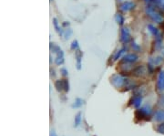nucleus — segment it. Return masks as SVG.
Returning <instances> with one entry per match:
<instances>
[{"instance_id": "1", "label": "nucleus", "mask_w": 164, "mask_h": 136, "mask_svg": "<svg viewBox=\"0 0 164 136\" xmlns=\"http://www.w3.org/2000/svg\"><path fill=\"white\" fill-rule=\"evenodd\" d=\"M146 13L153 21L156 22V23H161L163 21L162 16L154 8L151 7V5H149V7L146 8Z\"/></svg>"}, {"instance_id": "2", "label": "nucleus", "mask_w": 164, "mask_h": 136, "mask_svg": "<svg viewBox=\"0 0 164 136\" xmlns=\"http://www.w3.org/2000/svg\"><path fill=\"white\" fill-rule=\"evenodd\" d=\"M120 40L123 43H129L130 41V33L129 28L122 27L120 30Z\"/></svg>"}, {"instance_id": "3", "label": "nucleus", "mask_w": 164, "mask_h": 136, "mask_svg": "<svg viewBox=\"0 0 164 136\" xmlns=\"http://www.w3.org/2000/svg\"><path fill=\"white\" fill-rule=\"evenodd\" d=\"M134 8H135V4L133 2H129V1L124 2L123 4L120 5V10L124 11V12H128V11L132 10Z\"/></svg>"}, {"instance_id": "4", "label": "nucleus", "mask_w": 164, "mask_h": 136, "mask_svg": "<svg viewBox=\"0 0 164 136\" xmlns=\"http://www.w3.org/2000/svg\"><path fill=\"white\" fill-rule=\"evenodd\" d=\"M112 82H113V84H114L116 87L120 88V87H121L122 85L125 83V80H124V79H123L121 76L115 75V76H113V78H112Z\"/></svg>"}, {"instance_id": "5", "label": "nucleus", "mask_w": 164, "mask_h": 136, "mask_svg": "<svg viewBox=\"0 0 164 136\" xmlns=\"http://www.w3.org/2000/svg\"><path fill=\"white\" fill-rule=\"evenodd\" d=\"M157 86L159 90H164V70L161 71L158 77V82H157Z\"/></svg>"}, {"instance_id": "6", "label": "nucleus", "mask_w": 164, "mask_h": 136, "mask_svg": "<svg viewBox=\"0 0 164 136\" xmlns=\"http://www.w3.org/2000/svg\"><path fill=\"white\" fill-rule=\"evenodd\" d=\"M56 87L58 90H62L63 88H65L66 90H68V83L67 82V81H56Z\"/></svg>"}, {"instance_id": "7", "label": "nucleus", "mask_w": 164, "mask_h": 136, "mask_svg": "<svg viewBox=\"0 0 164 136\" xmlns=\"http://www.w3.org/2000/svg\"><path fill=\"white\" fill-rule=\"evenodd\" d=\"M138 59V56L135 54H128L123 58L124 62H129V63H132Z\"/></svg>"}, {"instance_id": "8", "label": "nucleus", "mask_w": 164, "mask_h": 136, "mask_svg": "<svg viewBox=\"0 0 164 136\" xmlns=\"http://www.w3.org/2000/svg\"><path fill=\"white\" fill-rule=\"evenodd\" d=\"M55 62H56L57 65H61L63 62H64V58H63V52L62 50H60V51L58 53V57L55 59Z\"/></svg>"}, {"instance_id": "9", "label": "nucleus", "mask_w": 164, "mask_h": 136, "mask_svg": "<svg viewBox=\"0 0 164 136\" xmlns=\"http://www.w3.org/2000/svg\"><path fill=\"white\" fill-rule=\"evenodd\" d=\"M155 119L157 121L163 122L164 121V110H160L155 113Z\"/></svg>"}, {"instance_id": "10", "label": "nucleus", "mask_w": 164, "mask_h": 136, "mask_svg": "<svg viewBox=\"0 0 164 136\" xmlns=\"http://www.w3.org/2000/svg\"><path fill=\"white\" fill-rule=\"evenodd\" d=\"M145 71H146V70H145V68L143 66H139L134 70V74L136 76H140V75H143L144 73H145Z\"/></svg>"}, {"instance_id": "11", "label": "nucleus", "mask_w": 164, "mask_h": 136, "mask_svg": "<svg viewBox=\"0 0 164 136\" xmlns=\"http://www.w3.org/2000/svg\"><path fill=\"white\" fill-rule=\"evenodd\" d=\"M115 19H116V22L119 24V25H123L124 23V18L122 16L121 14H117L116 16H115Z\"/></svg>"}, {"instance_id": "12", "label": "nucleus", "mask_w": 164, "mask_h": 136, "mask_svg": "<svg viewBox=\"0 0 164 136\" xmlns=\"http://www.w3.org/2000/svg\"><path fill=\"white\" fill-rule=\"evenodd\" d=\"M148 28H149V30L150 31V33L152 34V35L157 36L158 34H160V33H159V30L157 29V27H155L154 26H152V25H149V26H148Z\"/></svg>"}, {"instance_id": "13", "label": "nucleus", "mask_w": 164, "mask_h": 136, "mask_svg": "<svg viewBox=\"0 0 164 136\" xmlns=\"http://www.w3.org/2000/svg\"><path fill=\"white\" fill-rule=\"evenodd\" d=\"M53 24H54V27H55V28H56V30L59 33V34H63V31H62V29L61 28H60L59 27H58V20L56 19V18H54L53 19Z\"/></svg>"}, {"instance_id": "14", "label": "nucleus", "mask_w": 164, "mask_h": 136, "mask_svg": "<svg viewBox=\"0 0 164 136\" xmlns=\"http://www.w3.org/2000/svg\"><path fill=\"white\" fill-rule=\"evenodd\" d=\"M140 103H141V98L140 97H135L133 100V105L136 107V108H138V107L140 106Z\"/></svg>"}, {"instance_id": "15", "label": "nucleus", "mask_w": 164, "mask_h": 136, "mask_svg": "<svg viewBox=\"0 0 164 136\" xmlns=\"http://www.w3.org/2000/svg\"><path fill=\"white\" fill-rule=\"evenodd\" d=\"M125 48H123V49H119V51L115 54V56H114V59H118L119 58H120V57H121V55L125 52Z\"/></svg>"}, {"instance_id": "16", "label": "nucleus", "mask_w": 164, "mask_h": 136, "mask_svg": "<svg viewBox=\"0 0 164 136\" xmlns=\"http://www.w3.org/2000/svg\"><path fill=\"white\" fill-rule=\"evenodd\" d=\"M161 61H162V58H161V57H157V58H155L154 59H150V62H151V63H153V65L160 64Z\"/></svg>"}, {"instance_id": "17", "label": "nucleus", "mask_w": 164, "mask_h": 136, "mask_svg": "<svg viewBox=\"0 0 164 136\" xmlns=\"http://www.w3.org/2000/svg\"><path fill=\"white\" fill-rule=\"evenodd\" d=\"M79 48V44H78V41L77 40H74L72 42V44H71V49H77Z\"/></svg>"}, {"instance_id": "18", "label": "nucleus", "mask_w": 164, "mask_h": 136, "mask_svg": "<svg viewBox=\"0 0 164 136\" xmlns=\"http://www.w3.org/2000/svg\"><path fill=\"white\" fill-rule=\"evenodd\" d=\"M71 33H72V30H71L70 28L67 29V30H66V32H65V38H68L69 36L71 35Z\"/></svg>"}, {"instance_id": "19", "label": "nucleus", "mask_w": 164, "mask_h": 136, "mask_svg": "<svg viewBox=\"0 0 164 136\" xmlns=\"http://www.w3.org/2000/svg\"><path fill=\"white\" fill-rule=\"evenodd\" d=\"M144 1L148 4H150V3H161V0H144Z\"/></svg>"}, {"instance_id": "20", "label": "nucleus", "mask_w": 164, "mask_h": 136, "mask_svg": "<svg viewBox=\"0 0 164 136\" xmlns=\"http://www.w3.org/2000/svg\"><path fill=\"white\" fill-rule=\"evenodd\" d=\"M131 47H132V49H135L136 51H139V50L140 49V48L138 46V45H137L136 43H132V45H131Z\"/></svg>"}, {"instance_id": "21", "label": "nucleus", "mask_w": 164, "mask_h": 136, "mask_svg": "<svg viewBox=\"0 0 164 136\" xmlns=\"http://www.w3.org/2000/svg\"><path fill=\"white\" fill-rule=\"evenodd\" d=\"M158 130H159V132H160V133H164V123L161 124V125H160V127L158 128Z\"/></svg>"}, {"instance_id": "22", "label": "nucleus", "mask_w": 164, "mask_h": 136, "mask_svg": "<svg viewBox=\"0 0 164 136\" xmlns=\"http://www.w3.org/2000/svg\"><path fill=\"white\" fill-rule=\"evenodd\" d=\"M161 8L164 10V0H161Z\"/></svg>"}, {"instance_id": "23", "label": "nucleus", "mask_w": 164, "mask_h": 136, "mask_svg": "<svg viewBox=\"0 0 164 136\" xmlns=\"http://www.w3.org/2000/svg\"><path fill=\"white\" fill-rule=\"evenodd\" d=\"M61 71L63 72V73H62V74H63V75H67V73H68V71H67V70H66L65 69H62V70H61Z\"/></svg>"}, {"instance_id": "24", "label": "nucleus", "mask_w": 164, "mask_h": 136, "mask_svg": "<svg viewBox=\"0 0 164 136\" xmlns=\"http://www.w3.org/2000/svg\"><path fill=\"white\" fill-rule=\"evenodd\" d=\"M161 52H162V54H163V55H164V48H163V49H162V51H161Z\"/></svg>"}]
</instances>
